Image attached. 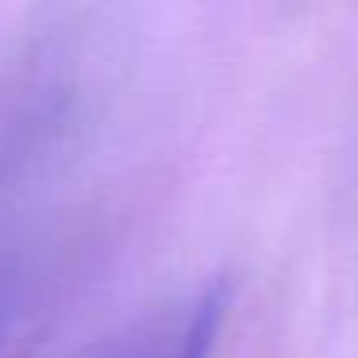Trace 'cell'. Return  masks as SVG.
Returning a JSON list of instances; mask_svg holds the SVG:
<instances>
[{
	"label": "cell",
	"instance_id": "2",
	"mask_svg": "<svg viewBox=\"0 0 358 358\" xmlns=\"http://www.w3.org/2000/svg\"><path fill=\"white\" fill-rule=\"evenodd\" d=\"M20 312H24V281H20L16 270L0 266V347H4V339L12 335Z\"/></svg>",
	"mask_w": 358,
	"mask_h": 358
},
{
	"label": "cell",
	"instance_id": "1",
	"mask_svg": "<svg viewBox=\"0 0 358 358\" xmlns=\"http://www.w3.org/2000/svg\"><path fill=\"white\" fill-rule=\"evenodd\" d=\"M227 296L220 285H204L196 293L173 301L170 308L147 316L127 335L85 358H212L224 327Z\"/></svg>",
	"mask_w": 358,
	"mask_h": 358
}]
</instances>
